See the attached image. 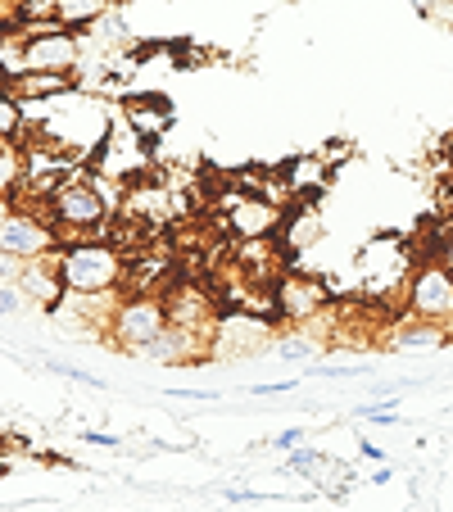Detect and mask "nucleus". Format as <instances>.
Returning a JSON list of instances; mask_svg holds the SVG:
<instances>
[{"label": "nucleus", "instance_id": "7", "mask_svg": "<svg viewBox=\"0 0 453 512\" xmlns=\"http://www.w3.org/2000/svg\"><path fill=\"white\" fill-rule=\"evenodd\" d=\"M0 250L19 263H37V259H50V254L64 250V241H59V232L50 227V218L41 209L14 204V213L5 218V227H0Z\"/></svg>", "mask_w": 453, "mask_h": 512}, {"label": "nucleus", "instance_id": "23", "mask_svg": "<svg viewBox=\"0 0 453 512\" xmlns=\"http://www.w3.org/2000/svg\"><path fill=\"white\" fill-rule=\"evenodd\" d=\"M23 309V290L19 286H0V318H10V313Z\"/></svg>", "mask_w": 453, "mask_h": 512}, {"label": "nucleus", "instance_id": "22", "mask_svg": "<svg viewBox=\"0 0 453 512\" xmlns=\"http://www.w3.org/2000/svg\"><path fill=\"white\" fill-rule=\"evenodd\" d=\"M78 440L91 445V449H118L123 445V435H114V431H78Z\"/></svg>", "mask_w": 453, "mask_h": 512}, {"label": "nucleus", "instance_id": "21", "mask_svg": "<svg viewBox=\"0 0 453 512\" xmlns=\"http://www.w3.org/2000/svg\"><path fill=\"white\" fill-rule=\"evenodd\" d=\"M268 445L281 449V454H295V449H304V426H286L281 435H272Z\"/></svg>", "mask_w": 453, "mask_h": 512}, {"label": "nucleus", "instance_id": "3", "mask_svg": "<svg viewBox=\"0 0 453 512\" xmlns=\"http://www.w3.org/2000/svg\"><path fill=\"white\" fill-rule=\"evenodd\" d=\"M91 173L105 177V182L123 186V191H132L136 182H145L150 177V168H155V150L141 141V136L132 132V127L123 123V114L114 118V132L105 136V145H100L96 155H91Z\"/></svg>", "mask_w": 453, "mask_h": 512}, {"label": "nucleus", "instance_id": "28", "mask_svg": "<svg viewBox=\"0 0 453 512\" xmlns=\"http://www.w3.org/2000/svg\"><path fill=\"white\" fill-rule=\"evenodd\" d=\"M440 259L453 268V223H449V236H444V245H440Z\"/></svg>", "mask_w": 453, "mask_h": 512}, {"label": "nucleus", "instance_id": "26", "mask_svg": "<svg viewBox=\"0 0 453 512\" xmlns=\"http://www.w3.org/2000/svg\"><path fill=\"white\" fill-rule=\"evenodd\" d=\"M295 381H272V386H254V395H290Z\"/></svg>", "mask_w": 453, "mask_h": 512}, {"label": "nucleus", "instance_id": "27", "mask_svg": "<svg viewBox=\"0 0 453 512\" xmlns=\"http://www.w3.org/2000/svg\"><path fill=\"white\" fill-rule=\"evenodd\" d=\"M358 454L372 458V463H381V458H386V454H381V445H372V440H358Z\"/></svg>", "mask_w": 453, "mask_h": 512}, {"label": "nucleus", "instance_id": "29", "mask_svg": "<svg viewBox=\"0 0 453 512\" xmlns=\"http://www.w3.org/2000/svg\"><path fill=\"white\" fill-rule=\"evenodd\" d=\"M390 481H395V472H390V467H381V472L372 476V485H390Z\"/></svg>", "mask_w": 453, "mask_h": 512}, {"label": "nucleus", "instance_id": "2", "mask_svg": "<svg viewBox=\"0 0 453 512\" xmlns=\"http://www.w3.org/2000/svg\"><path fill=\"white\" fill-rule=\"evenodd\" d=\"M127 268H132V259L109 236H100V241H73L59 250L64 295H109V290H123Z\"/></svg>", "mask_w": 453, "mask_h": 512}, {"label": "nucleus", "instance_id": "1", "mask_svg": "<svg viewBox=\"0 0 453 512\" xmlns=\"http://www.w3.org/2000/svg\"><path fill=\"white\" fill-rule=\"evenodd\" d=\"M417 272V254L408 245V236L399 232H376L372 241H363L354 259V281H358V295L372 304H390L395 295L408 290V277Z\"/></svg>", "mask_w": 453, "mask_h": 512}, {"label": "nucleus", "instance_id": "5", "mask_svg": "<svg viewBox=\"0 0 453 512\" xmlns=\"http://www.w3.org/2000/svg\"><path fill=\"white\" fill-rule=\"evenodd\" d=\"M168 327H173L168 322V300H159V295H123V304L114 309V322H109V340L118 349H127V354H141Z\"/></svg>", "mask_w": 453, "mask_h": 512}, {"label": "nucleus", "instance_id": "8", "mask_svg": "<svg viewBox=\"0 0 453 512\" xmlns=\"http://www.w3.org/2000/svg\"><path fill=\"white\" fill-rule=\"evenodd\" d=\"M286 218L281 204H272L268 195H245L236 186H222V227L236 241H272Z\"/></svg>", "mask_w": 453, "mask_h": 512}, {"label": "nucleus", "instance_id": "24", "mask_svg": "<svg viewBox=\"0 0 453 512\" xmlns=\"http://www.w3.org/2000/svg\"><path fill=\"white\" fill-rule=\"evenodd\" d=\"M19 272H23V263L0 250V286H19Z\"/></svg>", "mask_w": 453, "mask_h": 512}, {"label": "nucleus", "instance_id": "20", "mask_svg": "<svg viewBox=\"0 0 453 512\" xmlns=\"http://www.w3.org/2000/svg\"><path fill=\"white\" fill-rule=\"evenodd\" d=\"M318 155H322V164H327L331 173H336V168L345 164V159H354V145H349V141H327V145L318 150Z\"/></svg>", "mask_w": 453, "mask_h": 512}, {"label": "nucleus", "instance_id": "30", "mask_svg": "<svg viewBox=\"0 0 453 512\" xmlns=\"http://www.w3.org/2000/svg\"><path fill=\"white\" fill-rule=\"evenodd\" d=\"M14 213V200H5V195H0V227H5V218H10Z\"/></svg>", "mask_w": 453, "mask_h": 512}, {"label": "nucleus", "instance_id": "33", "mask_svg": "<svg viewBox=\"0 0 453 512\" xmlns=\"http://www.w3.org/2000/svg\"><path fill=\"white\" fill-rule=\"evenodd\" d=\"M0 472H5V463H0Z\"/></svg>", "mask_w": 453, "mask_h": 512}, {"label": "nucleus", "instance_id": "19", "mask_svg": "<svg viewBox=\"0 0 453 512\" xmlns=\"http://www.w3.org/2000/svg\"><path fill=\"white\" fill-rule=\"evenodd\" d=\"M46 368H50V372H55V377H68V381H78V386H91V390H105V381H100V377H91V372H82V368H73V363H55V358H50Z\"/></svg>", "mask_w": 453, "mask_h": 512}, {"label": "nucleus", "instance_id": "32", "mask_svg": "<svg viewBox=\"0 0 453 512\" xmlns=\"http://www.w3.org/2000/svg\"><path fill=\"white\" fill-rule=\"evenodd\" d=\"M5 5H10V10H19V5H23V0H5Z\"/></svg>", "mask_w": 453, "mask_h": 512}, {"label": "nucleus", "instance_id": "14", "mask_svg": "<svg viewBox=\"0 0 453 512\" xmlns=\"http://www.w3.org/2000/svg\"><path fill=\"white\" fill-rule=\"evenodd\" d=\"M109 10H114V0H59L55 23L68 32H91Z\"/></svg>", "mask_w": 453, "mask_h": 512}, {"label": "nucleus", "instance_id": "11", "mask_svg": "<svg viewBox=\"0 0 453 512\" xmlns=\"http://www.w3.org/2000/svg\"><path fill=\"white\" fill-rule=\"evenodd\" d=\"M313 241H322V223H318V204H309V200H299V204H290L286 209V218H281V227H277V245L286 254H304ZM295 263V259H290Z\"/></svg>", "mask_w": 453, "mask_h": 512}, {"label": "nucleus", "instance_id": "17", "mask_svg": "<svg viewBox=\"0 0 453 512\" xmlns=\"http://www.w3.org/2000/svg\"><path fill=\"white\" fill-rule=\"evenodd\" d=\"M23 105L14 96H0V141H19L23 136Z\"/></svg>", "mask_w": 453, "mask_h": 512}, {"label": "nucleus", "instance_id": "6", "mask_svg": "<svg viewBox=\"0 0 453 512\" xmlns=\"http://www.w3.org/2000/svg\"><path fill=\"white\" fill-rule=\"evenodd\" d=\"M272 300H277V322H290V327H309L327 313L331 304V286L327 277L304 268H286L272 286Z\"/></svg>", "mask_w": 453, "mask_h": 512}, {"label": "nucleus", "instance_id": "18", "mask_svg": "<svg viewBox=\"0 0 453 512\" xmlns=\"http://www.w3.org/2000/svg\"><path fill=\"white\" fill-rule=\"evenodd\" d=\"M354 417L358 422H376V426H399V404H386V399H376V404H354Z\"/></svg>", "mask_w": 453, "mask_h": 512}, {"label": "nucleus", "instance_id": "31", "mask_svg": "<svg viewBox=\"0 0 453 512\" xmlns=\"http://www.w3.org/2000/svg\"><path fill=\"white\" fill-rule=\"evenodd\" d=\"M0 96H10V82H5V78H0Z\"/></svg>", "mask_w": 453, "mask_h": 512}, {"label": "nucleus", "instance_id": "15", "mask_svg": "<svg viewBox=\"0 0 453 512\" xmlns=\"http://www.w3.org/2000/svg\"><path fill=\"white\" fill-rule=\"evenodd\" d=\"M19 191H23V145L0 141V195L14 200Z\"/></svg>", "mask_w": 453, "mask_h": 512}, {"label": "nucleus", "instance_id": "25", "mask_svg": "<svg viewBox=\"0 0 453 512\" xmlns=\"http://www.w3.org/2000/svg\"><path fill=\"white\" fill-rule=\"evenodd\" d=\"M309 377H327V381H354V377H363V368H309Z\"/></svg>", "mask_w": 453, "mask_h": 512}, {"label": "nucleus", "instance_id": "9", "mask_svg": "<svg viewBox=\"0 0 453 512\" xmlns=\"http://www.w3.org/2000/svg\"><path fill=\"white\" fill-rule=\"evenodd\" d=\"M82 32L68 28H28V73H78L82 68Z\"/></svg>", "mask_w": 453, "mask_h": 512}, {"label": "nucleus", "instance_id": "4", "mask_svg": "<svg viewBox=\"0 0 453 512\" xmlns=\"http://www.w3.org/2000/svg\"><path fill=\"white\" fill-rule=\"evenodd\" d=\"M404 313L417 322H435V327L453 331V268L444 259H422L417 272L408 277L404 290Z\"/></svg>", "mask_w": 453, "mask_h": 512}, {"label": "nucleus", "instance_id": "10", "mask_svg": "<svg viewBox=\"0 0 453 512\" xmlns=\"http://www.w3.org/2000/svg\"><path fill=\"white\" fill-rule=\"evenodd\" d=\"M118 114H123V123L132 127L150 150H159V136L173 127V109H168L164 96H132V100L118 105Z\"/></svg>", "mask_w": 453, "mask_h": 512}, {"label": "nucleus", "instance_id": "12", "mask_svg": "<svg viewBox=\"0 0 453 512\" xmlns=\"http://www.w3.org/2000/svg\"><path fill=\"white\" fill-rule=\"evenodd\" d=\"M453 340L449 327H435V322H417V318H399L386 331V349H408V354H426V349H444Z\"/></svg>", "mask_w": 453, "mask_h": 512}, {"label": "nucleus", "instance_id": "16", "mask_svg": "<svg viewBox=\"0 0 453 512\" xmlns=\"http://www.w3.org/2000/svg\"><path fill=\"white\" fill-rule=\"evenodd\" d=\"M272 354L286 358V363H304V358L318 354V340H309V336H277V340H272Z\"/></svg>", "mask_w": 453, "mask_h": 512}, {"label": "nucleus", "instance_id": "13", "mask_svg": "<svg viewBox=\"0 0 453 512\" xmlns=\"http://www.w3.org/2000/svg\"><path fill=\"white\" fill-rule=\"evenodd\" d=\"M78 87H82L78 73H23V78L10 87V96L19 100L23 109H32V105H46V100H55V96H68V91H78Z\"/></svg>", "mask_w": 453, "mask_h": 512}]
</instances>
